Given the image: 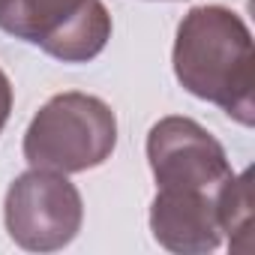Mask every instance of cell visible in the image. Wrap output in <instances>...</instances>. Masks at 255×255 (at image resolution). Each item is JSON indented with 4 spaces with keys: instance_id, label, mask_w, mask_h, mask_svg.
I'll list each match as a JSON object with an SVG mask.
<instances>
[{
    "instance_id": "8992f818",
    "label": "cell",
    "mask_w": 255,
    "mask_h": 255,
    "mask_svg": "<svg viewBox=\"0 0 255 255\" xmlns=\"http://www.w3.org/2000/svg\"><path fill=\"white\" fill-rule=\"evenodd\" d=\"M150 231L159 246L180 255H204L222 243L216 195L201 189H156Z\"/></svg>"
},
{
    "instance_id": "3957f363",
    "label": "cell",
    "mask_w": 255,
    "mask_h": 255,
    "mask_svg": "<svg viewBox=\"0 0 255 255\" xmlns=\"http://www.w3.org/2000/svg\"><path fill=\"white\" fill-rule=\"evenodd\" d=\"M0 30L63 63H87L111 39L102 0H0Z\"/></svg>"
},
{
    "instance_id": "ba28073f",
    "label": "cell",
    "mask_w": 255,
    "mask_h": 255,
    "mask_svg": "<svg viewBox=\"0 0 255 255\" xmlns=\"http://www.w3.org/2000/svg\"><path fill=\"white\" fill-rule=\"evenodd\" d=\"M12 99H15L12 81H9V75L3 69H0V132H3V126H6V120L12 114Z\"/></svg>"
},
{
    "instance_id": "7a4b0ae2",
    "label": "cell",
    "mask_w": 255,
    "mask_h": 255,
    "mask_svg": "<svg viewBox=\"0 0 255 255\" xmlns=\"http://www.w3.org/2000/svg\"><path fill=\"white\" fill-rule=\"evenodd\" d=\"M117 147V117L93 93L66 90L51 96L24 132V159L30 168L81 174L111 159Z\"/></svg>"
},
{
    "instance_id": "52a82bcc",
    "label": "cell",
    "mask_w": 255,
    "mask_h": 255,
    "mask_svg": "<svg viewBox=\"0 0 255 255\" xmlns=\"http://www.w3.org/2000/svg\"><path fill=\"white\" fill-rule=\"evenodd\" d=\"M216 216L222 234H228L234 249H249V225H252V186L249 171L231 174L216 195Z\"/></svg>"
},
{
    "instance_id": "6da1fadb",
    "label": "cell",
    "mask_w": 255,
    "mask_h": 255,
    "mask_svg": "<svg viewBox=\"0 0 255 255\" xmlns=\"http://www.w3.org/2000/svg\"><path fill=\"white\" fill-rule=\"evenodd\" d=\"M174 75L186 93L219 105L243 126L255 123L252 33L225 6H195L183 15L171 51Z\"/></svg>"
},
{
    "instance_id": "5b68a950",
    "label": "cell",
    "mask_w": 255,
    "mask_h": 255,
    "mask_svg": "<svg viewBox=\"0 0 255 255\" xmlns=\"http://www.w3.org/2000/svg\"><path fill=\"white\" fill-rule=\"evenodd\" d=\"M147 162L156 189H201L219 195L234 174L225 147L192 117L168 114L150 126Z\"/></svg>"
},
{
    "instance_id": "277c9868",
    "label": "cell",
    "mask_w": 255,
    "mask_h": 255,
    "mask_svg": "<svg viewBox=\"0 0 255 255\" xmlns=\"http://www.w3.org/2000/svg\"><path fill=\"white\" fill-rule=\"evenodd\" d=\"M9 237L30 252H57L69 246L84 222V201L66 174L30 168L12 180L3 201Z\"/></svg>"
}]
</instances>
